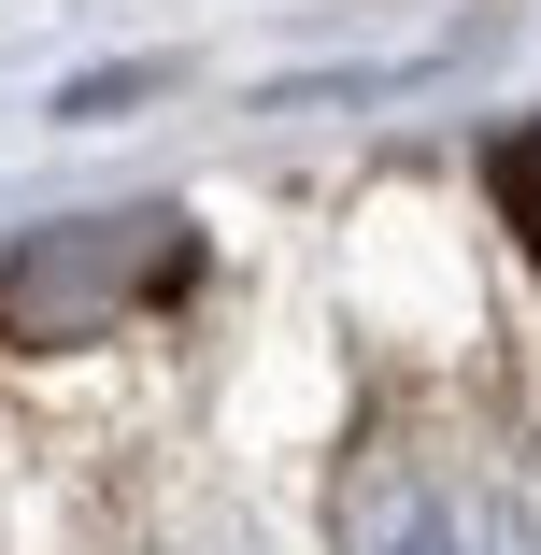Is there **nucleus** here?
Listing matches in <instances>:
<instances>
[{"label": "nucleus", "mask_w": 541, "mask_h": 555, "mask_svg": "<svg viewBox=\"0 0 541 555\" xmlns=\"http://www.w3.org/2000/svg\"><path fill=\"white\" fill-rule=\"evenodd\" d=\"M343 555H541V456L471 413H399L343 470Z\"/></svg>", "instance_id": "f257e3e1"}, {"label": "nucleus", "mask_w": 541, "mask_h": 555, "mask_svg": "<svg viewBox=\"0 0 541 555\" xmlns=\"http://www.w3.org/2000/svg\"><path fill=\"white\" fill-rule=\"evenodd\" d=\"M185 285V214H86L0 257V343H86V327H129L143 299Z\"/></svg>", "instance_id": "f03ea898"}, {"label": "nucleus", "mask_w": 541, "mask_h": 555, "mask_svg": "<svg viewBox=\"0 0 541 555\" xmlns=\"http://www.w3.org/2000/svg\"><path fill=\"white\" fill-rule=\"evenodd\" d=\"M499 214L527 229V257H541V129H513V143H499Z\"/></svg>", "instance_id": "7ed1b4c3"}]
</instances>
